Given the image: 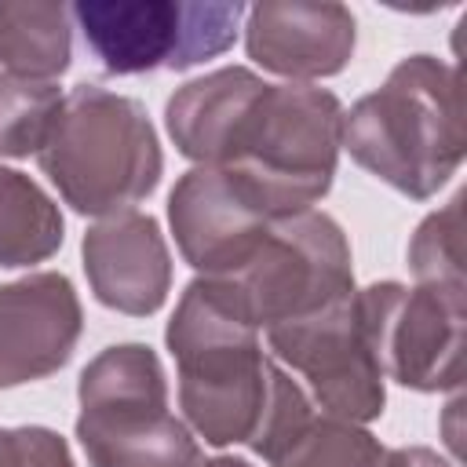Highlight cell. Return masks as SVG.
<instances>
[{
    "mask_svg": "<svg viewBox=\"0 0 467 467\" xmlns=\"http://www.w3.org/2000/svg\"><path fill=\"white\" fill-rule=\"evenodd\" d=\"M186 427L215 449L248 445L270 401L277 361L223 277H193L164 328Z\"/></svg>",
    "mask_w": 467,
    "mask_h": 467,
    "instance_id": "1",
    "label": "cell"
},
{
    "mask_svg": "<svg viewBox=\"0 0 467 467\" xmlns=\"http://www.w3.org/2000/svg\"><path fill=\"white\" fill-rule=\"evenodd\" d=\"M343 150L398 193L434 197L463 161L460 73L434 55L401 58L376 91L343 109Z\"/></svg>",
    "mask_w": 467,
    "mask_h": 467,
    "instance_id": "2",
    "label": "cell"
},
{
    "mask_svg": "<svg viewBox=\"0 0 467 467\" xmlns=\"http://www.w3.org/2000/svg\"><path fill=\"white\" fill-rule=\"evenodd\" d=\"M343 102L317 84H263L237 117L226 168L270 219L310 212L336 179Z\"/></svg>",
    "mask_w": 467,
    "mask_h": 467,
    "instance_id": "3",
    "label": "cell"
},
{
    "mask_svg": "<svg viewBox=\"0 0 467 467\" xmlns=\"http://www.w3.org/2000/svg\"><path fill=\"white\" fill-rule=\"evenodd\" d=\"M36 164L73 212L99 219L131 212L164 175L161 139L146 106L102 84H77L62 99Z\"/></svg>",
    "mask_w": 467,
    "mask_h": 467,
    "instance_id": "4",
    "label": "cell"
},
{
    "mask_svg": "<svg viewBox=\"0 0 467 467\" xmlns=\"http://www.w3.org/2000/svg\"><path fill=\"white\" fill-rule=\"evenodd\" d=\"M77 441L88 467H197L201 441L168 409V376L153 347L99 350L77 379Z\"/></svg>",
    "mask_w": 467,
    "mask_h": 467,
    "instance_id": "5",
    "label": "cell"
},
{
    "mask_svg": "<svg viewBox=\"0 0 467 467\" xmlns=\"http://www.w3.org/2000/svg\"><path fill=\"white\" fill-rule=\"evenodd\" d=\"M73 22L106 73H186L234 47L244 4L223 0H80Z\"/></svg>",
    "mask_w": 467,
    "mask_h": 467,
    "instance_id": "6",
    "label": "cell"
},
{
    "mask_svg": "<svg viewBox=\"0 0 467 467\" xmlns=\"http://www.w3.org/2000/svg\"><path fill=\"white\" fill-rule=\"evenodd\" d=\"M223 281L263 336L354 292L350 241L343 226L317 208L274 219L255 255Z\"/></svg>",
    "mask_w": 467,
    "mask_h": 467,
    "instance_id": "7",
    "label": "cell"
},
{
    "mask_svg": "<svg viewBox=\"0 0 467 467\" xmlns=\"http://www.w3.org/2000/svg\"><path fill=\"white\" fill-rule=\"evenodd\" d=\"M358 306L383 379L420 394L460 390L467 332L463 285L379 281L358 288Z\"/></svg>",
    "mask_w": 467,
    "mask_h": 467,
    "instance_id": "8",
    "label": "cell"
},
{
    "mask_svg": "<svg viewBox=\"0 0 467 467\" xmlns=\"http://www.w3.org/2000/svg\"><path fill=\"white\" fill-rule=\"evenodd\" d=\"M263 336L274 361L306 379L325 416L350 423H372L383 416L387 379L361 321L358 288L299 321L266 328Z\"/></svg>",
    "mask_w": 467,
    "mask_h": 467,
    "instance_id": "9",
    "label": "cell"
},
{
    "mask_svg": "<svg viewBox=\"0 0 467 467\" xmlns=\"http://www.w3.org/2000/svg\"><path fill=\"white\" fill-rule=\"evenodd\" d=\"M270 215L226 168H190L168 193V226L197 277L237 274L270 230Z\"/></svg>",
    "mask_w": 467,
    "mask_h": 467,
    "instance_id": "10",
    "label": "cell"
},
{
    "mask_svg": "<svg viewBox=\"0 0 467 467\" xmlns=\"http://www.w3.org/2000/svg\"><path fill=\"white\" fill-rule=\"evenodd\" d=\"M84 332L77 288L58 270L0 285V390L58 372Z\"/></svg>",
    "mask_w": 467,
    "mask_h": 467,
    "instance_id": "11",
    "label": "cell"
},
{
    "mask_svg": "<svg viewBox=\"0 0 467 467\" xmlns=\"http://www.w3.org/2000/svg\"><path fill=\"white\" fill-rule=\"evenodd\" d=\"M241 29L248 58L288 84L343 73L358 44L350 7L328 0H263L244 7Z\"/></svg>",
    "mask_w": 467,
    "mask_h": 467,
    "instance_id": "12",
    "label": "cell"
},
{
    "mask_svg": "<svg viewBox=\"0 0 467 467\" xmlns=\"http://www.w3.org/2000/svg\"><path fill=\"white\" fill-rule=\"evenodd\" d=\"M84 274L95 299L128 317H150L171 292V255L146 212H117L88 226L80 241Z\"/></svg>",
    "mask_w": 467,
    "mask_h": 467,
    "instance_id": "13",
    "label": "cell"
},
{
    "mask_svg": "<svg viewBox=\"0 0 467 467\" xmlns=\"http://www.w3.org/2000/svg\"><path fill=\"white\" fill-rule=\"evenodd\" d=\"M266 80L248 66H223L182 84L164 106V128L175 150L204 168H219L226 139Z\"/></svg>",
    "mask_w": 467,
    "mask_h": 467,
    "instance_id": "14",
    "label": "cell"
},
{
    "mask_svg": "<svg viewBox=\"0 0 467 467\" xmlns=\"http://www.w3.org/2000/svg\"><path fill=\"white\" fill-rule=\"evenodd\" d=\"M73 7L66 4H0V66L22 80H58L73 66Z\"/></svg>",
    "mask_w": 467,
    "mask_h": 467,
    "instance_id": "15",
    "label": "cell"
},
{
    "mask_svg": "<svg viewBox=\"0 0 467 467\" xmlns=\"http://www.w3.org/2000/svg\"><path fill=\"white\" fill-rule=\"evenodd\" d=\"M66 223L36 179L0 164V270H22L62 248Z\"/></svg>",
    "mask_w": 467,
    "mask_h": 467,
    "instance_id": "16",
    "label": "cell"
},
{
    "mask_svg": "<svg viewBox=\"0 0 467 467\" xmlns=\"http://www.w3.org/2000/svg\"><path fill=\"white\" fill-rule=\"evenodd\" d=\"M383 441L365 431V423L310 416V423L270 460V467H379Z\"/></svg>",
    "mask_w": 467,
    "mask_h": 467,
    "instance_id": "17",
    "label": "cell"
},
{
    "mask_svg": "<svg viewBox=\"0 0 467 467\" xmlns=\"http://www.w3.org/2000/svg\"><path fill=\"white\" fill-rule=\"evenodd\" d=\"M62 91L51 80H22L0 73V157H36L62 109Z\"/></svg>",
    "mask_w": 467,
    "mask_h": 467,
    "instance_id": "18",
    "label": "cell"
},
{
    "mask_svg": "<svg viewBox=\"0 0 467 467\" xmlns=\"http://www.w3.org/2000/svg\"><path fill=\"white\" fill-rule=\"evenodd\" d=\"M409 270L416 285H463V193L416 226Z\"/></svg>",
    "mask_w": 467,
    "mask_h": 467,
    "instance_id": "19",
    "label": "cell"
},
{
    "mask_svg": "<svg viewBox=\"0 0 467 467\" xmlns=\"http://www.w3.org/2000/svg\"><path fill=\"white\" fill-rule=\"evenodd\" d=\"M0 467H77L69 441L51 427H0Z\"/></svg>",
    "mask_w": 467,
    "mask_h": 467,
    "instance_id": "20",
    "label": "cell"
},
{
    "mask_svg": "<svg viewBox=\"0 0 467 467\" xmlns=\"http://www.w3.org/2000/svg\"><path fill=\"white\" fill-rule=\"evenodd\" d=\"M379 467H456V463L427 445H401V449H387Z\"/></svg>",
    "mask_w": 467,
    "mask_h": 467,
    "instance_id": "21",
    "label": "cell"
},
{
    "mask_svg": "<svg viewBox=\"0 0 467 467\" xmlns=\"http://www.w3.org/2000/svg\"><path fill=\"white\" fill-rule=\"evenodd\" d=\"M197 467H252V463L244 456H212V460H204Z\"/></svg>",
    "mask_w": 467,
    "mask_h": 467,
    "instance_id": "22",
    "label": "cell"
}]
</instances>
